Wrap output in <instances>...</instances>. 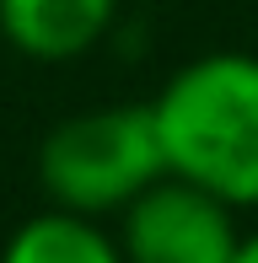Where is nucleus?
Here are the masks:
<instances>
[{
  "label": "nucleus",
  "mask_w": 258,
  "mask_h": 263,
  "mask_svg": "<svg viewBox=\"0 0 258 263\" xmlns=\"http://www.w3.org/2000/svg\"><path fill=\"white\" fill-rule=\"evenodd\" d=\"M161 156L231 210H258V54L210 49L178 65L151 102Z\"/></svg>",
  "instance_id": "nucleus-1"
},
{
  "label": "nucleus",
  "mask_w": 258,
  "mask_h": 263,
  "mask_svg": "<svg viewBox=\"0 0 258 263\" xmlns=\"http://www.w3.org/2000/svg\"><path fill=\"white\" fill-rule=\"evenodd\" d=\"M156 177H167V156H161L151 102L70 113L38 145V183L49 204L91 215V220L119 215Z\"/></svg>",
  "instance_id": "nucleus-2"
},
{
  "label": "nucleus",
  "mask_w": 258,
  "mask_h": 263,
  "mask_svg": "<svg viewBox=\"0 0 258 263\" xmlns=\"http://www.w3.org/2000/svg\"><path fill=\"white\" fill-rule=\"evenodd\" d=\"M113 236L124 247V263H231L242 242L237 210L172 172L119 210Z\"/></svg>",
  "instance_id": "nucleus-3"
},
{
  "label": "nucleus",
  "mask_w": 258,
  "mask_h": 263,
  "mask_svg": "<svg viewBox=\"0 0 258 263\" xmlns=\"http://www.w3.org/2000/svg\"><path fill=\"white\" fill-rule=\"evenodd\" d=\"M119 0H0V32L38 65H70L108 38Z\"/></svg>",
  "instance_id": "nucleus-4"
},
{
  "label": "nucleus",
  "mask_w": 258,
  "mask_h": 263,
  "mask_svg": "<svg viewBox=\"0 0 258 263\" xmlns=\"http://www.w3.org/2000/svg\"><path fill=\"white\" fill-rule=\"evenodd\" d=\"M0 263H124V247L113 231H102L91 215L43 210L22 220L0 247Z\"/></svg>",
  "instance_id": "nucleus-5"
},
{
  "label": "nucleus",
  "mask_w": 258,
  "mask_h": 263,
  "mask_svg": "<svg viewBox=\"0 0 258 263\" xmlns=\"http://www.w3.org/2000/svg\"><path fill=\"white\" fill-rule=\"evenodd\" d=\"M231 263H258V231H242V242H237V258Z\"/></svg>",
  "instance_id": "nucleus-6"
}]
</instances>
